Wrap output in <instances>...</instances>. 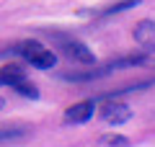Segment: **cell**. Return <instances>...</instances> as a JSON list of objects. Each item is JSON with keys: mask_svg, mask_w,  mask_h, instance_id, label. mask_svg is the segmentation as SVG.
<instances>
[{"mask_svg": "<svg viewBox=\"0 0 155 147\" xmlns=\"http://www.w3.org/2000/svg\"><path fill=\"white\" fill-rule=\"evenodd\" d=\"M13 52H16V54H21L28 65L39 67V70H52V67L57 65V54H54V52H52V49H47L44 44H39V41H31V39L18 41L16 47H13Z\"/></svg>", "mask_w": 155, "mask_h": 147, "instance_id": "obj_1", "label": "cell"}, {"mask_svg": "<svg viewBox=\"0 0 155 147\" xmlns=\"http://www.w3.org/2000/svg\"><path fill=\"white\" fill-rule=\"evenodd\" d=\"M49 39L57 44V47L65 52L70 60H75V62H80V65H96V57H93V52H91L88 47H85L80 39H75V36H70V34H60V31H49Z\"/></svg>", "mask_w": 155, "mask_h": 147, "instance_id": "obj_2", "label": "cell"}, {"mask_svg": "<svg viewBox=\"0 0 155 147\" xmlns=\"http://www.w3.org/2000/svg\"><path fill=\"white\" fill-rule=\"evenodd\" d=\"M101 119L106 121V124H124V121L132 119V109H129L127 103H119V101H114V103H106L104 109H101Z\"/></svg>", "mask_w": 155, "mask_h": 147, "instance_id": "obj_3", "label": "cell"}, {"mask_svg": "<svg viewBox=\"0 0 155 147\" xmlns=\"http://www.w3.org/2000/svg\"><path fill=\"white\" fill-rule=\"evenodd\" d=\"M134 41L145 47L147 52L155 49V21H140L134 26Z\"/></svg>", "mask_w": 155, "mask_h": 147, "instance_id": "obj_4", "label": "cell"}, {"mask_svg": "<svg viewBox=\"0 0 155 147\" xmlns=\"http://www.w3.org/2000/svg\"><path fill=\"white\" fill-rule=\"evenodd\" d=\"M93 109H96L93 101H80V103L70 106V109L65 111V119L72 121V124H83V121H88L91 116H93Z\"/></svg>", "mask_w": 155, "mask_h": 147, "instance_id": "obj_5", "label": "cell"}, {"mask_svg": "<svg viewBox=\"0 0 155 147\" xmlns=\"http://www.w3.org/2000/svg\"><path fill=\"white\" fill-rule=\"evenodd\" d=\"M23 77H26V72H23V67H18V65H3L0 67V85L13 88L16 83H21Z\"/></svg>", "mask_w": 155, "mask_h": 147, "instance_id": "obj_6", "label": "cell"}, {"mask_svg": "<svg viewBox=\"0 0 155 147\" xmlns=\"http://www.w3.org/2000/svg\"><path fill=\"white\" fill-rule=\"evenodd\" d=\"M26 134V126H0V142L8 139H18V137Z\"/></svg>", "mask_w": 155, "mask_h": 147, "instance_id": "obj_7", "label": "cell"}, {"mask_svg": "<svg viewBox=\"0 0 155 147\" xmlns=\"http://www.w3.org/2000/svg\"><path fill=\"white\" fill-rule=\"evenodd\" d=\"M13 88H16V90L21 93V96H26V98H39V90H36V85H34V83H28L26 77H23L21 83H16Z\"/></svg>", "mask_w": 155, "mask_h": 147, "instance_id": "obj_8", "label": "cell"}, {"mask_svg": "<svg viewBox=\"0 0 155 147\" xmlns=\"http://www.w3.org/2000/svg\"><path fill=\"white\" fill-rule=\"evenodd\" d=\"M140 3H142V0H122V3H116V5L106 8V11H104V16H114V13H122V11H129V8L140 5Z\"/></svg>", "mask_w": 155, "mask_h": 147, "instance_id": "obj_9", "label": "cell"}, {"mask_svg": "<svg viewBox=\"0 0 155 147\" xmlns=\"http://www.w3.org/2000/svg\"><path fill=\"white\" fill-rule=\"evenodd\" d=\"M98 145H129V139L124 134H104L98 137Z\"/></svg>", "mask_w": 155, "mask_h": 147, "instance_id": "obj_10", "label": "cell"}, {"mask_svg": "<svg viewBox=\"0 0 155 147\" xmlns=\"http://www.w3.org/2000/svg\"><path fill=\"white\" fill-rule=\"evenodd\" d=\"M0 109H5V98L0 96Z\"/></svg>", "mask_w": 155, "mask_h": 147, "instance_id": "obj_11", "label": "cell"}]
</instances>
